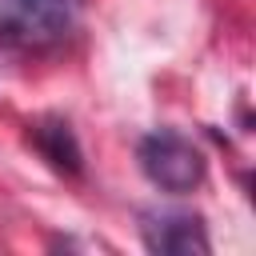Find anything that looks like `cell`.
<instances>
[{
	"label": "cell",
	"instance_id": "6da1fadb",
	"mask_svg": "<svg viewBox=\"0 0 256 256\" xmlns=\"http://www.w3.org/2000/svg\"><path fill=\"white\" fill-rule=\"evenodd\" d=\"M136 160H140V172L148 176L152 188L168 192V196H184V192H196L204 184V152L180 136L176 128H156L140 140L136 148Z\"/></svg>",
	"mask_w": 256,
	"mask_h": 256
},
{
	"label": "cell",
	"instance_id": "7a4b0ae2",
	"mask_svg": "<svg viewBox=\"0 0 256 256\" xmlns=\"http://www.w3.org/2000/svg\"><path fill=\"white\" fill-rule=\"evenodd\" d=\"M84 12V0H0V40L44 48L64 40Z\"/></svg>",
	"mask_w": 256,
	"mask_h": 256
},
{
	"label": "cell",
	"instance_id": "3957f363",
	"mask_svg": "<svg viewBox=\"0 0 256 256\" xmlns=\"http://www.w3.org/2000/svg\"><path fill=\"white\" fill-rule=\"evenodd\" d=\"M144 248L156 256H208V232L204 220L192 212H156L140 224Z\"/></svg>",
	"mask_w": 256,
	"mask_h": 256
},
{
	"label": "cell",
	"instance_id": "277c9868",
	"mask_svg": "<svg viewBox=\"0 0 256 256\" xmlns=\"http://www.w3.org/2000/svg\"><path fill=\"white\" fill-rule=\"evenodd\" d=\"M28 140L36 144V152L60 172V176H80L84 172V152L80 140L72 132V124L64 116H40L36 124H28Z\"/></svg>",
	"mask_w": 256,
	"mask_h": 256
}]
</instances>
